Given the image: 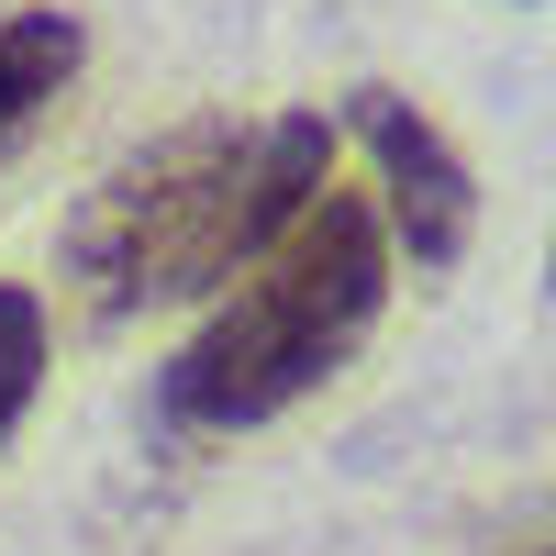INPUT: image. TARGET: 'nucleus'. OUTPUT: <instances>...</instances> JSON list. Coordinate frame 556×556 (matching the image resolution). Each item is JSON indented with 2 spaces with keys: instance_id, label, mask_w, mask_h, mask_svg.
Listing matches in <instances>:
<instances>
[{
  "instance_id": "obj_3",
  "label": "nucleus",
  "mask_w": 556,
  "mask_h": 556,
  "mask_svg": "<svg viewBox=\"0 0 556 556\" xmlns=\"http://www.w3.org/2000/svg\"><path fill=\"white\" fill-rule=\"evenodd\" d=\"M356 146H367V167H379V223H390V245L412 267H456V256H468L479 178L434 134L424 101H401V89H356Z\"/></svg>"
},
{
  "instance_id": "obj_1",
  "label": "nucleus",
  "mask_w": 556,
  "mask_h": 556,
  "mask_svg": "<svg viewBox=\"0 0 556 556\" xmlns=\"http://www.w3.org/2000/svg\"><path fill=\"white\" fill-rule=\"evenodd\" d=\"M323 190H334V123L323 112H278V123L201 112L101 167V190L56 235V267L101 323H134L256 267Z\"/></svg>"
},
{
  "instance_id": "obj_5",
  "label": "nucleus",
  "mask_w": 556,
  "mask_h": 556,
  "mask_svg": "<svg viewBox=\"0 0 556 556\" xmlns=\"http://www.w3.org/2000/svg\"><path fill=\"white\" fill-rule=\"evenodd\" d=\"M34 390H45V301L0 278V434L34 412Z\"/></svg>"
},
{
  "instance_id": "obj_2",
  "label": "nucleus",
  "mask_w": 556,
  "mask_h": 556,
  "mask_svg": "<svg viewBox=\"0 0 556 556\" xmlns=\"http://www.w3.org/2000/svg\"><path fill=\"white\" fill-rule=\"evenodd\" d=\"M379 312H390V223L367 201H345V190H323L290 235L256 256L245 290L156 367V412L178 434L278 424L290 401H312L379 334Z\"/></svg>"
},
{
  "instance_id": "obj_4",
  "label": "nucleus",
  "mask_w": 556,
  "mask_h": 556,
  "mask_svg": "<svg viewBox=\"0 0 556 556\" xmlns=\"http://www.w3.org/2000/svg\"><path fill=\"white\" fill-rule=\"evenodd\" d=\"M78 56H89L78 12H56V0H45V12H0V156L45 123V101L78 78Z\"/></svg>"
}]
</instances>
